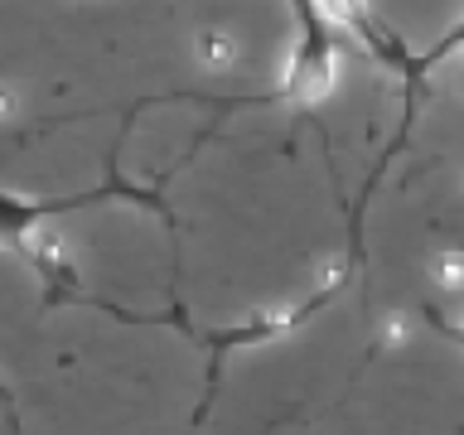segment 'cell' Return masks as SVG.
Listing matches in <instances>:
<instances>
[{
    "mask_svg": "<svg viewBox=\"0 0 464 435\" xmlns=\"http://www.w3.org/2000/svg\"><path fill=\"white\" fill-rule=\"evenodd\" d=\"M329 82H334V58L324 44H300V53H295V63H290V92H295L300 102H314V97H324L329 92Z\"/></svg>",
    "mask_w": 464,
    "mask_h": 435,
    "instance_id": "cell-1",
    "label": "cell"
},
{
    "mask_svg": "<svg viewBox=\"0 0 464 435\" xmlns=\"http://www.w3.org/2000/svg\"><path fill=\"white\" fill-rule=\"evenodd\" d=\"M430 281L445 290V295H459L464 290V252H440L430 261Z\"/></svg>",
    "mask_w": 464,
    "mask_h": 435,
    "instance_id": "cell-2",
    "label": "cell"
},
{
    "mask_svg": "<svg viewBox=\"0 0 464 435\" xmlns=\"http://www.w3.org/2000/svg\"><path fill=\"white\" fill-rule=\"evenodd\" d=\"M194 53H198V63H203V68H223V63H232V58H237L232 39H223V34H203Z\"/></svg>",
    "mask_w": 464,
    "mask_h": 435,
    "instance_id": "cell-3",
    "label": "cell"
},
{
    "mask_svg": "<svg viewBox=\"0 0 464 435\" xmlns=\"http://www.w3.org/2000/svg\"><path fill=\"white\" fill-rule=\"evenodd\" d=\"M5 116H14V92H10V87H0V121H5Z\"/></svg>",
    "mask_w": 464,
    "mask_h": 435,
    "instance_id": "cell-4",
    "label": "cell"
}]
</instances>
